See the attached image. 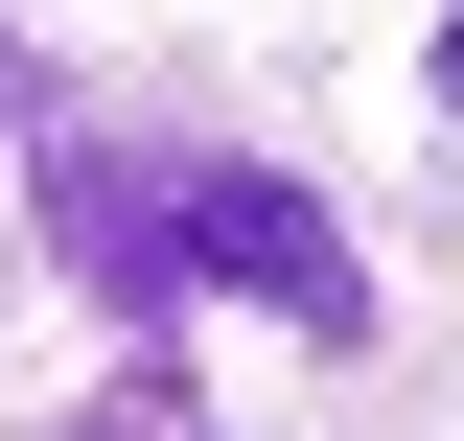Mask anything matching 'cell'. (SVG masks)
Segmentation results:
<instances>
[{
	"instance_id": "1",
	"label": "cell",
	"mask_w": 464,
	"mask_h": 441,
	"mask_svg": "<svg viewBox=\"0 0 464 441\" xmlns=\"http://www.w3.org/2000/svg\"><path fill=\"white\" fill-rule=\"evenodd\" d=\"M47 256L116 302V395H140V418H186V256H163V163L47 140Z\"/></svg>"
},
{
	"instance_id": "2",
	"label": "cell",
	"mask_w": 464,
	"mask_h": 441,
	"mask_svg": "<svg viewBox=\"0 0 464 441\" xmlns=\"http://www.w3.org/2000/svg\"><path fill=\"white\" fill-rule=\"evenodd\" d=\"M163 256L186 279H232V302H279V326H372V256L325 232V186H279V163H163Z\"/></svg>"
},
{
	"instance_id": "3",
	"label": "cell",
	"mask_w": 464,
	"mask_h": 441,
	"mask_svg": "<svg viewBox=\"0 0 464 441\" xmlns=\"http://www.w3.org/2000/svg\"><path fill=\"white\" fill-rule=\"evenodd\" d=\"M0 116H47V47H24V24H0Z\"/></svg>"
},
{
	"instance_id": "4",
	"label": "cell",
	"mask_w": 464,
	"mask_h": 441,
	"mask_svg": "<svg viewBox=\"0 0 464 441\" xmlns=\"http://www.w3.org/2000/svg\"><path fill=\"white\" fill-rule=\"evenodd\" d=\"M418 93H441V116H464V0H441V47H418Z\"/></svg>"
}]
</instances>
